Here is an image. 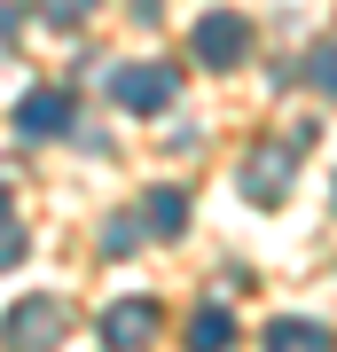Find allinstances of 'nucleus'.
I'll return each mask as SVG.
<instances>
[{
    "label": "nucleus",
    "mask_w": 337,
    "mask_h": 352,
    "mask_svg": "<svg viewBox=\"0 0 337 352\" xmlns=\"http://www.w3.org/2000/svg\"><path fill=\"white\" fill-rule=\"evenodd\" d=\"M188 47H196V63H204V71L243 63V55H251V24H243V8H212V16H196Z\"/></svg>",
    "instance_id": "nucleus-1"
},
{
    "label": "nucleus",
    "mask_w": 337,
    "mask_h": 352,
    "mask_svg": "<svg viewBox=\"0 0 337 352\" xmlns=\"http://www.w3.org/2000/svg\"><path fill=\"white\" fill-rule=\"evenodd\" d=\"M63 329H71V321H63L55 298H24V305L8 314V329H0V344H8V352H55Z\"/></svg>",
    "instance_id": "nucleus-2"
},
{
    "label": "nucleus",
    "mask_w": 337,
    "mask_h": 352,
    "mask_svg": "<svg viewBox=\"0 0 337 352\" xmlns=\"http://www.w3.org/2000/svg\"><path fill=\"white\" fill-rule=\"evenodd\" d=\"M110 102L134 110V118H157L165 102H173V71H157V63H118V71H110Z\"/></svg>",
    "instance_id": "nucleus-3"
},
{
    "label": "nucleus",
    "mask_w": 337,
    "mask_h": 352,
    "mask_svg": "<svg viewBox=\"0 0 337 352\" xmlns=\"http://www.w3.org/2000/svg\"><path fill=\"white\" fill-rule=\"evenodd\" d=\"M290 157H298L290 141L251 149V157H243V196H251V204H283V196H290Z\"/></svg>",
    "instance_id": "nucleus-4"
},
{
    "label": "nucleus",
    "mask_w": 337,
    "mask_h": 352,
    "mask_svg": "<svg viewBox=\"0 0 337 352\" xmlns=\"http://www.w3.org/2000/svg\"><path fill=\"white\" fill-rule=\"evenodd\" d=\"M150 337H157V305L150 298H125V305L102 314V344H110V352H141Z\"/></svg>",
    "instance_id": "nucleus-5"
},
{
    "label": "nucleus",
    "mask_w": 337,
    "mask_h": 352,
    "mask_svg": "<svg viewBox=\"0 0 337 352\" xmlns=\"http://www.w3.org/2000/svg\"><path fill=\"white\" fill-rule=\"evenodd\" d=\"M16 126H24L32 141H55L63 126H71V94H55V87L24 94V102H16Z\"/></svg>",
    "instance_id": "nucleus-6"
},
{
    "label": "nucleus",
    "mask_w": 337,
    "mask_h": 352,
    "mask_svg": "<svg viewBox=\"0 0 337 352\" xmlns=\"http://www.w3.org/2000/svg\"><path fill=\"white\" fill-rule=\"evenodd\" d=\"M236 344V321H227V305H204L196 321H188V352H227Z\"/></svg>",
    "instance_id": "nucleus-7"
},
{
    "label": "nucleus",
    "mask_w": 337,
    "mask_h": 352,
    "mask_svg": "<svg viewBox=\"0 0 337 352\" xmlns=\"http://www.w3.org/2000/svg\"><path fill=\"white\" fill-rule=\"evenodd\" d=\"M267 352H329V329L322 321H275L267 329Z\"/></svg>",
    "instance_id": "nucleus-8"
},
{
    "label": "nucleus",
    "mask_w": 337,
    "mask_h": 352,
    "mask_svg": "<svg viewBox=\"0 0 337 352\" xmlns=\"http://www.w3.org/2000/svg\"><path fill=\"white\" fill-rule=\"evenodd\" d=\"M181 219H188V196L181 188H150V227L157 235H181Z\"/></svg>",
    "instance_id": "nucleus-9"
},
{
    "label": "nucleus",
    "mask_w": 337,
    "mask_h": 352,
    "mask_svg": "<svg viewBox=\"0 0 337 352\" xmlns=\"http://www.w3.org/2000/svg\"><path fill=\"white\" fill-rule=\"evenodd\" d=\"M39 16H48V24H87L94 0H39Z\"/></svg>",
    "instance_id": "nucleus-10"
},
{
    "label": "nucleus",
    "mask_w": 337,
    "mask_h": 352,
    "mask_svg": "<svg viewBox=\"0 0 337 352\" xmlns=\"http://www.w3.org/2000/svg\"><path fill=\"white\" fill-rule=\"evenodd\" d=\"M0 266H24V235H16L8 219H0Z\"/></svg>",
    "instance_id": "nucleus-11"
},
{
    "label": "nucleus",
    "mask_w": 337,
    "mask_h": 352,
    "mask_svg": "<svg viewBox=\"0 0 337 352\" xmlns=\"http://www.w3.org/2000/svg\"><path fill=\"white\" fill-rule=\"evenodd\" d=\"M0 47H16V16H8V0H0Z\"/></svg>",
    "instance_id": "nucleus-12"
},
{
    "label": "nucleus",
    "mask_w": 337,
    "mask_h": 352,
    "mask_svg": "<svg viewBox=\"0 0 337 352\" xmlns=\"http://www.w3.org/2000/svg\"><path fill=\"white\" fill-rule=\"evenodd\" d=\"M0 219H8V188H0Z\"/></svg>",
    "instance_id": "nucleus-13"
}]
</instances>
